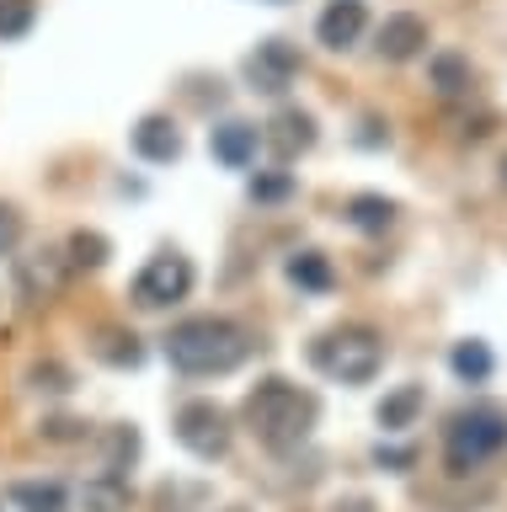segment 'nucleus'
Here are the masks:
<instances>
[{"label":"nucleus","mask_w":507,"mask_h":512,"mask_svg":"<svg viewBox=\"0 0 507 512\" xmlns=\"http://www.w3.org/2000/svg\"><path fill=\"white\" fill-rule=\"evenodd\" d=\"M363 27H369L363 0H331V6L321 11V22H315V38H321L331 54H342V48H353L363 38Z\"/></svg>","instance_id":"9"},{"label":"nucleus","mask_w":507,"mask_h":512,"mask_svg":"<svg viewBox=\"0 0 507 512\" xmlns=\"http://www.w3.org/2000/svg\"><path fill=\"white\" fill-rule=\"evenodd\" d=\"M273 6H283V0H273Z\"/></svg>","instance_id":"31"},{"label":"nucleus","mask_w":507,"mask_h":512,"mask_svg":"<svg viewBox=\"0 0 507 512\" xmlns=\"http://www.w3.org/2000/svg\"><path fill=\"white\" fill-rule=\"evenodd\" d=\"M209 150L219 166H230V171H246L251 160H257L262 150V134H257V123H241V118H230V123H219L209 128Z\"/></svg>","instance_id":"10"},{"label":"nucleus","mask_w":507,"mask_h":512,"mask_svg":"<svg viewBox=\"0 0 507 512\" xmlns=\"http://www.w3.org/2000/svg\"><path fill=\"white\" fill-rule=\"evenodd\" d=\"M502 182H507V160H502Z\"/></svg>","instance_id":"30"},{"label":"nucleus","mask_w":507,"mask_h":512,"mask_svg":"<svg viewBox=\"0 0 507 512\" xmlns=\"http://www.w3.org/2000/svg\"><path fill=\"white\" fill-rule=\"evenodd\" d=\"M139 454V432L134 427H113L107 432V459H102V475H123Z\"/></svg>","instance_id":"20"},{"label":"nucleus","mask_w":507,"mask_h":512,"mask_svg":"<svg viewBox=\"0 0 507 512\" xmlns=\"http://www.w3.org/2000/svg\"><path fill=\"white\" fill-rule=\"evenodd\" d=\"M129 502H134V491L123 475H97L86 486V512H129Z\"/></svg>","instance_id":"17"},{"label":"nucleus","mask_w":507,"mask_h":512,"mask_svg":"<svg viewBox=\"0 0 507 512\" xmlns=\"http://www.w3.org/2000/svg\"><path fill=\"white\" fill-rule=\"evenodd\" d=\"M33 16H38L33 0H0V43H17V38H27Z\"/></svg>","instance_id":"21"},{"label":"nucleus","mask_w":507,"mask_h":512,"mask_svg":"<svg viewBox=\"0 0 507 512\" xmlns=\"http://www.w3.org/2000/svg\"><path fill=\"white\" fill-rule=\"evenodd\" d=\"M43 438H54V443H70V438H81V422H43Z\"/></svg>","instance_id":"28"},{"label":"nucleus","mask_w":507,"mask_h":512,"mask_svg":"<svg viewBox=\"0 0 507 512\" xmlns=\"http://www.w3.org/2000/svg\"><path fill=\"white\" fill-rule=\"evenodd\" d=\"M129 144H134L139 160H150V166H171V160L182 155V128L171 123V118H161V112H150V118L134 123Z\"/></svg>","instance_id":"8"},{"label":"nucleus","mask_w":507,"mask_h":512,"mask_svg":"<svg viewBox=\"0 0 507 512\" xmlns=\"http://www.w3.org/2000/svg\"><path fill=\"white\" fill-rule=\"evenodd\" d=\"M289 192H294V176L289 171H267V176L251 182V198H257V203H283Z\"/></svg>","instance_id":"24"},{"label":"nucleus","mask_w":507,"mask_h":512,"mask_svg":"<svg viewBox=\"0 0 507 512\" xmlns=\"http://www.w3.org/2000/svg\"><path fill=\"white\" fill-rule=\"evenodd\" d=\"M427 80H433L438 96H459L470 86V59L454 54V48H438V54L427 59Z\"/></svg>","instance_id":"15"},{"label":"nucleus","mask_w":507,"mask_h":512,"mask_svg":"<svg viewBox=\"0 0 507 512\" xmlns=\"http://www.w3.org/2000/svg\"><path fill=\"white\" fill-rule=\"evenodd\" d=\"M33 379H38V390H70V374L59 363H38Z\"/></svg>","instance_id":"26"},{"label":"nucleus","mask_w":507,"mask_h":512,"mask_svg":"<svg viewBox=\"0 0 507 512\" xmlns=\"http://www.w3.org/2000/svg\"><path fill=\"white\" fill-rule=\"evenodd\" d=\"M422 406H427L422 384H401V390H390L385 400H379V427H385V432H406L422 416Z\"/></svg>","instance_id":"14"},{"label":"nucleus","mask_w":507,"mask_h":512,"mask_svg":"<svg viewBox=\"0 0 507 512\" xmlns=\"http://www.w3.org/2000/svg\"><path fill=\"white\" fill-rule=\"evenodd\" d=\"M187 294H193V262L182 251H155L129 283V299L139 310H166V304H182Z\"/></svg>","instance_id":"5"},{"label":"nucleus","mask_w":507,"mask_h":512,"mask_svg":"<svg viewBox=\"0 0 507 512\" xmlns=\"http://www.w3.org/2000/svg\"><path fill=\"white\" fill-rule=\"evenodd\" d=\"M161 352L177 374L209 379V374H230V368H241L251 358V336L230 315H193L166 331Z\"/></svg>","instance_id":"1"},{"label":"nucleus","mask_w":507,"mask_h":512,"mask_svg":"<svg viewBox=\"0 0 507 512\" xmlns=\"http://www.w3.org/2000/svg\"><path fill=\"white\" fill-rule=\"evenodd\" d=\"M379 59H390V64H401V59H417L422 48H427V22L417 11H395L385 16V27H379Z\"/></svg>","instance_id":"11"},{"label":"nucleus","mask_w":507,"mask_h":512,"mask_svg":"<svg viewBox=\"0 0 507 512\" xmlns=\"http://www.w3.org/2000/svg\"><path fill=\"white\" fill-rule=\"evenodd\" d=\"M17 240H22V214L11 203H0V256L17 251Z\"/></svg>","instance_id":"25"},{"label":"nucleus","mask_w":507,"mask_h":512,"mask_svg":"<svg viewBox=\"0 0 507 512\" xmlns=\"http://www.w3.org/2000/svg\"><path fill=\"white\" fill-rule=\"evenodd\" d=\"M246 86L251 91H262V96H283L294 86V75H299V48L294 43H283V38H267V43H257L246 54Z\"/></svg>","instance_id":"7"},{"label":"nucleus","mask_w":507,"mask_h":512,"mask_svg":"<svg viewBox=\"0 0 507 512\" xmlns=\"http://www.w3.org/2000/svg\"><path fill=\"white\" fill-rule=\"evenodd\" d=\"M449 368L465 384H486L491 379V347L486 342H459L454 352H449Z\"/></svg>","instance_id":"19"},{"label":"nucleus","mask_w":507,"mask_h":512,"mask_svg":"<svg viewBox=\"0 0 507 512\" xmlns=\"http://www.w3.org/2000/svg\"><path fill=\"white\" fill-rule=\"evenodd\" d=\"M315 416H321V400L310 390H299L289 379H262L257 390L246 395V427L251 438L262 448H273V454H289L310 438Z\"/></svg>","instance_id":"2"},{"label":"nucleus","mask_w":507,"mask_h":512,"mask_svg":"<svg viewBox=\"0 0 507 512\" xmlns=\"http://www.w3.org/2000/svg\"><path fill=\"white\" fill-rule=\"evenodd\" d=\"M374 459L385 464V470H406V464L417 459V454H411V448H385V443H379V448H374Z\"/></svg>","instance_id":"27"},{"label":"nucleus","mask_w":507,"mask_h":512,"mask_svg":"<svg viewBox=\"0 0 507 512\" xmlns=\"http://www.w3.org/2000/svg\"><path fill=\"white\" fill-rule=\"evenodd\" d=\"M11 502L27 512H65V486L59 480H22V486H11Z\"/></svg>","instance_id":"18"},{"label":"nucleus","mask_w":507,"mask_h":512,"mask_svg":"<svg viewBox=\"0 0 507 512\" xmlns=\"http://www.w3.org/2000/svg\"><path fill=\"white\" fill-rule=\"evenodd\" d=\"M502 448H507V411L491 406V400H481V406H470V411H459L454 422H449V470H454V475L475 470L481 459L502 454Z\"/></svg>","instance_id":"4"},{"label":"nucleus","mask_w":507,"mask_h":512,"mask_svg":"<svg viewBox=\"0 0 507 512\" xmlns=\"http://www.w3.org/2000/svg\"><path fill=\"white\" fill-rule=\"evenodd\" d=\"M342 219L353 224V230H363V235H385L395 224V203L379 198V192H358V198H347Z\"/></svg>","instance_id":"13"},{"label":"nucleus","mask_w":507,"mask_h":512,"mask_svg":"<svg viewBox=\"0 0 507 512\" xmlns=\"http://www.w3.org/2000/svg\"><path fill=\"white\" fill-rule=\"evenodd\" d=\"M171 427H177V443L198 459H219L230 448V416L214 400H187V406H177V422Z\"/></svg>","instance_id":"6"},{"label":"nucleus","mask_w":507,"mask_h":512,"mask_svg":"<svg viewBox=\"0 0 507 512\" xmlns=\"http://www.w3.org/2000/svg\"><path fill=\"white\" fill-rule=\"evenodd\" d=\"M70 262L75 267H102L107 262V240L97 230H75L70 235Z\"/></svg>","instance_id":"23"},{"label":"nucleus","mask_w":507,"mask_h":512,"mask_svg":"<svg viewBox=\"0 0 507 512\" xmlns=\"http://www.w3.org/2000/svg\"><path fill=\"white\" fill-rule=\"evenodd\" d=\"M267 144L278 150V160H294V155H305L310 144H315V118L310 112H294V107H283L273 123H267Z\"/></svg>","instance_id":"12"},{"label":"nucleus","mask_w":507,"mask_h":512,"mask_svg":"<svg viewBox=\"0 0 507 512\" xmlns=\"http://www.w3.org/2000/svg\"><path fill=\"white\" fill-rule=\"evenodd\" d=\"M97 352L107 363H118V368H139V363H145V347H139L134 336H123V331H107V342Z\"/></svg>","instance_id":"22"},{"label":"nucleus","mask_w":507,"mask_h":512,"mask_svg":"<svg viewBox=\"0 0 507 512\" xmlns=\"http://www.w3.org/2000/svg\"><path fill=\"white\" fill-rule=\"evenodd\" d=\"M289 283H299L305 294H331V283H337V272L321 251H294L289 256Z\"/></svg>","instance_id":"16"},{"label":"nucleus","mask_w":507,"mask_h":512,"mask_svg":"<svg viewBox=\"0 0 507 512\" xmlns=\"http://www.w3.org/2000/svg\"><path fill=\"white\" fill-rule=\"evenodd\" d=\"M337 512H374V502H363V496H353V502H342Z\"/></svg>","instance_id":"29"},{"label":"nucleus","mask_w":507,"mask_h":512,"mask_svg":"<svg viewBox=\"0 0 507 512\" xmlns=\"http://www.w3.org/2000/svg\"><path fill=\"white\" fill-rule=\"evenodd\" d=\"M310 358L321 374L342 379V384H369L379 374V363H385V342L369 326H337L310 347Z\"/></svg>","instance_id":"3"}]
</instances>
